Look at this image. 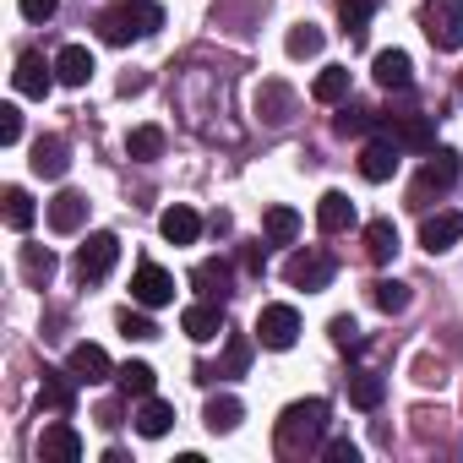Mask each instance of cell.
I'll return each instance as SVG.
<instances>
[{"label": "cell", "instance_id": "obj_18", "mask_svg": "<svg viewBox=\"0 0 463 463\" xmlns=\"http://www.w3.org/2000/svg\"><path fill=\"white\" fill-rule=\"evenodd\" d=\"M55 82H66V88H88V82H93V55H88L82 44H66V50L55 55Z\"/></svg>", "mask_w": 463, "mask_h": 463}, {"label": "cell", "instance_id": "obj_41", "mask_svg": "<svg viewBox=\"0 0 463 463\" xmlns=\"http://www.w3.org/2000/svg\"><path fill=\"white\" fill-rule=\"evenodd\" d=\"M0 142H6V147L23 142V109L17 104H0Z\"/></svg>", "mask_w": 463, "mask_h": 463}, {"label": "cell", "instance_id": "obj_36", "mask_svg": "<svg viewBox=\"0 0 463 463\" xmlns=\"http://www.w3.org/2000/svg\"><path fill=\"white\" fill-rule=\"evenodd\" d=\"M371 300H376V311L398 317V311H409V284H398V279H376V284H371Z\"/></svg>", "mask_w": 463, "mask_h": 463}, {"label": "cell", "instance_id": "obj_1", "mask_svg": "<svg viewBox=\"0 0 463 463\" xmlns=\"http://www.w3.org/2000/svg\"><path fill=\"white\" fill-rule=\"evenodd\" d=\"M327 420H333L327 398H300V403H289L284 420H279V452H284V458H306V452H317L322 436H327Z\"/></svg>", "mask_w": 463, "mask_h": 463}, {"label": "cell", "instance_id": "obj_37", "mask_svg": "<svg viewBox=\"0 0 463 463\" xmlns=\"http://www.w3.org/2000/svg\"><path fill=\"white\" fill-rule=\"evenodd\" d=\"M126 153H131V158H142V164H147V158H158V153H164V131H158V126H137V131L126 137Z\"/></svg>", "mask_w": 463, "mask_h": 463}, {"label": "cell", "instance_id": "obj_25", "mask_svg": "<svg viewBox=\"0 0 463 463\" xmlns=\"http://www.w3.org/2000/svg\"><path fill=\"white\" fill-rule=\"evenodd\" d=\"M241 414H246L241 398H229V392H223V398H207V430H213V436H229V430L241 425Z\"/></svg>", "mask_w": 463, "mask_h": 463}, {"label": "cell", "instance_id": "obj_17", "mask_svg": "<svg viewBox=\"0 0 463 463\" xmlns=\"http://www.w3.org/2000/svg\"><path fill=\"white\" fill-rule=\"evenodd\" d=\"M39 458H55V463H77V458H82V436H77L66 420H55V425L39 436Z\"/></svg>", "mask_w": 463, "mask_h": 463}, {"label": "cell", "instance_id": "obj_33", "mask_svg": "<svg viewBox=\"0 0 463 463\" xmlns=\"http://www.w3.org/2000/svg\"><path fill=\"white\" fill-rule=\"evenodd\" d=\"M115 382H120V392H126V398H147L158 376H153V365H142V360H126V365L115 371Z\"/></svg>", "mask_w": 463, "mask_h": 463}, {"label": "cell", "instance_id": "obj_7", "mask_svg": "<svg viewBox=\"0 0 463 463\" xmlns=\"http://www.w3.org/2000/svg\"><path fill=\"white\" fill-rule=\"evenodd\" d=\"M300 338V311L295 306H262L257 317V344L262 349H295Z\"/></svg>", "mask_w": 463, "mask_h": 463}, {"label": "cell", "instance_id": "obj_35", "mask_svg": "<svg viewBox=\"0 0 463 463\" xmlns=\"http://www.w3.org/2000/svg\"><path fill=\"white\" fill-rule=\"evenodd\" d=\"M284 50H289V61H311V55H322V28L295 23V28H289V39H284Z\"/></svg>", "mask_w": 463, "mask_h": 463}, {"label": "cell", "instance_id": "obj_46", "mask_svg": "<svg viewBox=\"0 0 463 463\" xmlns=\"http://www.w3.org/2000/svg\"><path fill=\"white\" fill-rule=\"evenodd\" d=\"M458 93H463V82H458Z\"/></svg>", "mask_w": 463, "mask_h": 463}, {"label": "cell", "instance_id": "obj_6", "mask_svg": "<svg viewBox=\"0 0 463 463\" xmlns=\"http://www.w3.org/2000/svg\"><path fill=\"white\" fill-rule=\"evenodd\" d=\"M333 273H338V262H333L327 251H295V257L284 262V279H289L295 289H306V295L327 289V284H333Z\"/></svg>", "mask_w": 463, "mask_h": 463}, {"label": "cell", "instance_id": "obj_26", "mask_svg": "<svg viewBox=\"0 0 463 463\" xmlns=\"http://www.w3.org/2000/svg\"><path fill=\"white\" fill-rule=\"evenodd\" d=\"M191 284L207 295V300H229V262L223 257H213V262H202L196 273H191Z\"/></svg>", "mask_w": 463, "mask_h": 463}, {"label": "cell", "instance_id": "obj_38", "mask_svg": "<svg viewBox=\"0 0 463 463\" xmlns=\"http://www.w3.org/2000/svg\"><path fill=\"white\" fill-rule=\"evenodd\" d=\"M371 126H376V115H371L365 104H344V115L333 120V131H338V137H360V131H371Z\"/></svg>", "mask_w": 463, "mask_h": 463}, {"label": "cell", "instance_id": "obj_44", "mask_svg": "<svg viewBox=\"0 0 463 463\" xmlns=\"http://www.w3.org/2000/svg\"><path fill=\"white\" fill-rule=\"evenodd\" d=\"M322 452H327V458H333V463H360V447H354V441H349V436H338V441H327V447H322Z\"/></svg>", "mask_w": 463, "mask_h": 463}, {"label": "cell", "instance_id": "obj_19", "mask_svg": "<svg viewBox=\"0 0 463 463\" xmlns=\"http://www.w3.org/2000/svg\"><path fill=\"white\" fill-rule=\"evenodd\" d=\"M371 71H376V82H382V88H387V93H403V88H409V82H414V61H409V55H403V50H382V55H376V66H371Z\"/></svg>", "mask_w": 463, "mask_h": 463}, {"label": "cell", "instance_id": "obj_43", "mask_svg": "<svg viewBox=\"0 0 463 463\" xmlns=\"http://www.w3.org/2000/svg\"><path fill=\"white\" fill-rule=\"evenodd\" d=\"M17 6H23V17H28V23H50L61 0H17Z\"/></svg>", "mask_w": 463, "mask_h": 463}, {"label": "cell", "instance_id": "obj_13", "mask_svg": "<svg viewBox=\"0 0 463 463\" xmlns=\"http://www.w3.org/2000/svg\"><path fill=\"white\" fill-rule=\"evenodd\" d=\"M50 71H55V66H44V55H39V50H28V55H17L12 82H17V93H23V99H44V93H50V82H55Z\"/></svg>", "mask_w": 463, "mask_h": 463}, {"label": "cell", "instance_id": "obj_8", "mask_svg": "<svg viewBox=\"0 0 463 463\" xmlns=\"http://www.w3.org/2000/svg\"><path fill=\"white\" fill-rule=\"evenodd\" d=\"M131 300H137V306H147V311H158V306H169V300H175V279H169L158 262H142V268L131 273Z\"/></svg>", "mask_w": 463, "mask_h": 463}, {"label": "cell", "instance_id": "obj_42", "mask_svg": "<svg viewBox=\"0 0 463 463\" xmlns=\"http://www.w3.org/2000/svg\"><path fill=\"white\" fill-rule=\"evenodd\" d=\"M120 333H126V338H137V344H147V338H158V327H153L147 317H137V311H126V317H120Z\"/></svg>", "mask_w": 463, "mask_h": 463}, {"label": "cell", "instance_id": "obj_5", "mask_svg": "<svg viewBox=\"0 0 463 463\" xmlns=\"http://www.w3.org/2000/svg\"><path fill=\"white\" fill-rule=\"evenodd\" d=\"M115 262H120V235H109V229H93L88 246L77 251V279H82V284H99V279H109Z\"/></svg>", "mask_w": 463, "mask_h": 463}, {"label": "cell", "instance_id": "obj_4", "mask_svg": "<svg viewBox=\"0 0 463 463\" xmlns=\"http://www.w3.org/2000/svg\"><path fill=\"white\" fill-rule=\"evenodd\" d=\"M458 175H463V164H458V153L452 147H441L420 175H414V185H409V202L414 207H430V196H441V191H452L458 185Z\"/></svg>", "mask_w": 463, "mask_h": 463}, {"label": "cell", "instance_id": "obj_45", "mask_svg": "<svg viewBox=\"0 0 463 463\" xmlns=\"http://www.w3.org/2000/svg\"><path fill=\"white\" fill-rule=\"evenodd\" d=\"M241 262H246V273H257V279H262V268H268L262 246H246V251H241Z\"/></svg>", "mask_w": 463, "mask_h": 463}, {"label": "cell", "instance_id": "obj_39", "mask_svg": "<svg viewBox=\"0 0 463 463\" xmlns=\"http://www.w3.org/2000/svg\"><path fill=\"white\" fill-rule=\"evenodd\" d=\"M257 109H268V120H273V126H279V120H289V88L268 82V88L257 93Z\"/></svg>", "mask_w": 463, "mask_h": 463}, {"label": "cell", "instance_id": "obj_29", "mask_svg": "<svg viewBox=\"0 0 463 463\" xmlns=\"http://www.w3.org/2000/svg\"><path fill=\"white\" fill-rule=\"evenodd\" d=\"M262 235H268L273 246H289V241L300 235V213H295V207H268V218H262Z\"/></svg>", "mask_w": 463, "mask_h": 463}, {"label": "cell", "instance_id": "obj_3", "mask_svg": "<svg viewBox=\"0 0 463 463\" xmlns=\"http://www.w3.org/2000/svg\"><path fill=\"white\" fill-rule=\"evenodd\" d=\"M420 28L436 50H463V0H425Z\"/></svg>", "mask_w": 463, "mask_h": 463}, {"label": "cell", "instance_id": "obj_15", "mask_svg": "<svg viewBox=\"0 0 463 463\" xmlns=\"http://www.w3.org/2000/svg\"><path fill=\"white\" fill-rule=\"evenodd\" d=\"M71 376H77L82 387H99V382L115 376V365H109V354H104L99 344H77V349H71Z\"/></svg>", "mask_w": 463, "mask_h": 463}, {"label": "cell", "instance_id": "obj_11", "mask_svg": "<svg viewBox=\"0 0 463 463\" xmlns=\"http://www.w3.org/2000/svg\"><path fill=\"white\" fill-rule=\"evenodd\" d=\"M463 241V213H430L425 223H420V246L436 257V251H452Z\"/></svg>", "mask_w": 463, "mask_h": 463}, {"label": "cell", "instance_id": "obj_40", "mask_svg": "<svg viewBox=\"0 0 463 463\" xmlns=\"http://www.w3.org/2000/svg\"><path fill=\"white\" fill-rule=\"evenodd\" d=\"M327 333H333V344H338L344 354L365 349V333H360V322H354V317H333V327H327Z\"/></svg>", "mask_w": 463, "mask_h": 463}, {"label": "cell", "instance_id": "obj_32", "mask_svg": "<svg viewBox=\"0 0 463 463\" xmlns=\"http://www.w3.org/2000/svg\"><path fill=\"white\" fill-rule=\"evenodd\" d=\"M371 12H376V0H338V23H344V33L360 44L365 39V28H371Z\"/></svg>", "mask_w": 463, "mask_h": 463}, {"label": "cell", "instance_id": "obj_21", "mask_svg": "<svg viewBox=\"0 0 463 463\" xmlns=\"http://www.w3.org/2000/svg\"><path fill=\"white\" fill-rule=\"evenodd\" d=\"M28 164H33V175H39V180H61L71 158H66V142H61V137H39Z\"/></svg>", "mask_w": 463, "mask_h": 463}, {"label": "cell", "instance_id": "obj_23", "mask_svg": "<svg viewBox=\"0 0 463 463\" xmlns=\"http://www.w3.org/2000/svg\"><path fill=\"white\" fill-rule=\"evenodd\" d=\"M158 229H164V241H169V246H196V235H202V218H196L191 207H169V213L158 218Z\"/></svg>", "mask_w": 463, "mask_h": 463}, {"label": "cell", "instance_id": "obj_14", "mask_svg": "<svg viewBox=\"0 0 463 463\" xmlns=\"http://www.w3.org/2000/svg\"><path fill=\"white\" fill-rule=\"evenodd\" d=\"M398 142L392 137H376V142H365V153H360V175L371 180V185H382V180H392V169H398Z\"/></svg>", "mask_w": 463, "mask_h": 463}, {"label": "cell", "instance_id": "obj_2", "mask_svg": "<svg viewBox=\"0 0 463 463\" xmlns=\"http://www.w3.org/2000/svg\"><path fill=\"white\" fill-rule=\"evenodd\" d=\"M164 28V12L153 6V0H120V6H109L99 17V39L104 44H131V39H147Z\"/></svg>", "mask_w": 463, "mask_h": 463}, {"label": "cell", "instance_id": "obj_31", "mask_svg": "<svg viewBox=\"0 0 463 463\" xmlns=\"http://www.w3.org/2000/svg\"><path fill=\"white\" fill-rule=\"evenodd\" d=\"M23 279H28L33 289H44V284L55 279V251H50V246H23Z\"/></svg>", "mask_w": 463, "mask_h": 463}, {"label": "cell", "instance_id": "obj_12", "mask_svg": "<svg viewBox=\"0 0 463 463\" xmlns=\"http://www.w3.org/2000/svg\"><path fill=\"white\" fill-rule=\"evenodd\" d=\"M180 327H185V338H196V344L218 338V333H223V300H207V295H202L196 306H185Z\"/></svg>", "mask_w": 463, "mask_h": 463}, {"label": "cell", "instance_id": "obj_24", "mask_svg": "<svg viewBox=\"0 0 463 463\" xmlns=\"http://www.w3.org/2000/svg\"><path fill=\"white\" fill-rule=\"evenodd\" d=\"M392 251H398L392 218H371V223H365V257H371V262H392Z\"/></svg>", "mask_w": 463, "mask_h": 463}, {"label": "cell", "instance_id": "obj_34", "mask_svg": "<svg viewBox=\"0 0 463 463\" xmlns=\"http://www.w3.org/2000/svg\"><path fill=\"white\" fill-rule=\"evenodd\" d=\"M33 218H39V207H33V196L23 191V185H6V223L17 229V235H23V229H33Z\"/></svg>", "mask_w": 463, "mask_h": 463}, {"label": "cell", "instance_id": "obj_28", "mask_svg": "<svg viewBox=\"0 0 463 463\" xmlns=\"http://www.w3.org/2000/svg\"><path fill=\"white\" fill-rule=\"evenodd\" d=\"M382 398H387V382L376 376V371H354V382H349V403L354 409H382Z\"/></svg>", "mask_w": 463, "mask_h": 463}, {"label": "cell", "instance_id": "obj_10", "mask_svg": "<svg viewBox=\"0 0 463 463\" xmlns=\"http://www.w3.org/2000/svg\"><path fill=\"white\" fill-rule=\"evenodd\" d=\"M251 349H257V338H246V333H229V344H223V360H218V365H196V382L246 376V365H251Z\"/></svg>", "mask_w": 463, "mask_h": 463}, {"label": "cell", "instance_id": "obj_20", "mask_svg": "<svg viewBox=\"0 0 463 463\" xmlns=\"http://www.w3.org/2000/svg\"><path fill=\"white\" fill-rule=\"evenodd\" d=\"M317 223H322V235H344V229L354 223V202L344 191H322L317 202Z\"/></svg>", "mask_w": 463, "mask_h": 463}, {"label": "cell", "instance_id": "obj_9", "mask_svg": "<svg viewBox=\"0 0 463 463\" xmlns=\"http://www.w3.org/2000/svg\"><path fill=\"white\" fill-rule=\"evenodd\" d=\"M387 137H392L398 147L436 153V115H392V120H387Z\"/></svg>", "mask_w": 463, "mask_h": 463}, {"label": "cell", "instance_id": "obj_16", "mask_svg": "<svg viewBox=\"0 0 463 463\" xmlns=\"http://www.w3.org/2000/svg\"><path fill=\"white\" fill-rule=\"evenodd\" d=\"M82 223H88V196L82 191H61L50 202V229H55V235H77Z\"/></svg>", "mask_w": 463, "mask_h": 463}, {"label": "cell", "instance_id": "obj_27", "mask_svg": "<svg viewBox=\"0 0 463 463\" xmlns=\"http://www.w3.org/2000/svg\"><path fill=\"white\" fill-rule=\"evenodd\" d=\"M71 371H44V382H39V403L44 409H55V414H66L71 409Z\"/></svg>", "mask_w": 463, "mask_h": 463}, {"label": "cell", "instance_id": "obj_22", "mask_svg": "<svg viewBox=\"0 0 463 463\" xmlns=\"http://www.w3.org/2000/svg\"><path fill=\"white\" fill-rule=\"evenodd\" d=\"M131 420H137V436H147V441H158V436H164V430L175 425V409H169L164 398H153V392H147V398L137 403V414H131Z\"/></svg>", "mask_w": 463, "mask_h": 463}, {"label": "cell", "instance_id": "obj_30", "mask_svg": "<svg viewBox=\"0 0 463 463\" xmlns=\"http://www.w3.org/2000/svg\"><path fill=\"white\" fill-rule=\"evenodd\" d=\"M311 99H317V104H344V99H349V66H327V71L311 82Z\"/></svg>", "mask_w": 463, "mask_h": 463}]
</instances>
